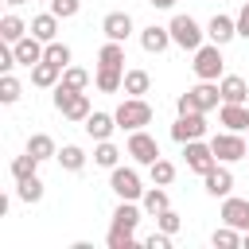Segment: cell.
<instances>
[{
  "label": "cell",
  "mask_w": 249,
  "mask_h": 249,
  "mask_svg": "<svg viewBox=\"0 0 249 249\" xmlns=\"http://www.w3.org/2000/svg\"><path fill=\"white\" fill-rule=\"evenodd\" d=\"M218 105H222L218 82H198V86H191L187 93H179V101H175L179 113H210V109H218Z\"/></svg>",
  "instance_id": "obj_1"
},
{
  "label": "cell",
  "mask_w": 249,
  "mask_h": 249,
  "mask_svg": "<svg viewBox=\"0 0 249 249\" xmlns=\"http://www.w3.org/2000/svg\"><path fill=\"white\" fill-rule=\"evenodd\" d=\"M54 109L66 121H78V124H86V117L93 113L89 109V93L86 89H66V86H54Z\"/></svg>",
  "instance_id": "obj_2"
},
{
  "label": "cell",
  "mask_w": 249,
  "mask_h": 249,
  "mask_svg": "<svg viewBox=\"0 0 249 249\" xmlns=\"http://www.w3.org/2000/svg\"><path fill=\"white\" fill-rule=\"evenodd\" d=\"M195 74H198V82H218L222 78V66H226V58H222V47L218 43H202L198 51H195Z\"/></svg>",
  "instance_id": "obj_3"
},
{
  "label": "cell",
  "mask_w": 249,
  "mask_h": 249,
  "mask_svg": "<svg viewBox=\"0 0 249 249\" xmlns=\"http://www.w3.org/2000/svg\"><path fill=\"white\" fill-rule=\"evenodd\" d=\"M117 124L121 128H128V132H136V128H144V124H152V105L144 101V97H124L121 105H117Z\"/></svg>",
  "instance_id": "obj_4"
},
{
  "label": "cell",
  "mask_w": 249,
  "mask_h": 249,
  "mask_svg": "<svg viewBox=\"0 0 249 249\" xmlns=\"http://www.w3.org/2000/svg\"><path fill=\"white\" fill-rule=\"evenodd\" d=\"M210 148H214V156H218V163H237V160H245L249 156V140L241 136V132H218L214 140H210Z\"/></svg>",
  "instance_id": "obj_5"
},
{
  "label": "cell",
  "mask_w": 249,
  "mask_h": 249,
  "mask_svg": "<svg viewBox=\"0 0 249 249\" xmlns=\"http://www.w3.org/2000/svg\"><path fill=\"white\" fill-rule=\"evenodd\" d=\"M171 39H175V47H183V51H198L202 47V39H206V31L191 19V16H175L171 23Z\"/></svg>",
  "instance_id": "obj_6"
},
{
  "label": "cell",
  "mask_w": 249,
  "mask_h": 249,
  "mask_svg": "<svg viewBox=\"0 0 249 249\" xmlns=\"http://www.w3.org/2000/svg\"><path fill=\"white\" fill-rule=\"evenodd\" d=\"M109 187H113V195L117 198H128V202H140L144 198V187H140V175L132 171V167H113V175H109Z\"/></svg>",
  "instance_id": "obj_7"
},
{
  "label": "cell",
  "mask_w": 249,
  "mask_h": 249,
  "mask_svg": "<svg viewBox=\"0 0 249 249\" xmlns=\"http://www.w3.org/2000/svg\"><path fill=\"white\" fill-rule=\"evenodd\" d=\"M124 152L136 160V163H156L160 160V144H156V136H148L144 128H136V132H128V144H124Z\"/></svg>",
  "instance_id": "obj_8"
},
{
  "label": "cell",
  "mask_w": 249,
  "mask_h": 249,
  "mask_svg": "<svg viewBox=\"0 0 249 249\" xmlns=\"http://www.w3.org/2000/svg\"><path fill=\"white\" fill-rule=\"evenodd\" d=\"M206 136V113H179V121L171 124V140L187 144V140H202Z\"/></svg>",
  "instance_id": "obj_9"
},
{
  "label": "cell",
  "mask_w": 249,
  "mask_h": 249,
  "mask_svg": "<svg viewBox=\"0 0 249 249\" xmlns=\"http://www.w3.org/2000/svg\"><path fill=\"white\" fill-rule=\"evenodd\" d=\"M183 156H187V167H191L195 175H206V171L218 163L214 148H210V144H202V140H187V144H183Z\"/></svg>",
  "instance_id": "obj_10"
},
{
  "label": "cell",
  "mask_w": 249,
  "mask_h": 249,
  "mask_svg": "<svg viewBox=\"0 0 249 249\" xmlns=\"http://www.w3.org/2000/svg\"><path fill=\"white\" fill-rule=\"evenodd\" d=\"M218 121L230 132H249V105L245 101H222L218 105Z\"/></svg>",
  "instance_id": "obj_11"
},
{
  "label": "cell",
  "mask_w": 249,
  "mask_h": 249,
  "mask_svg": "<svg viewBox=\"0 0 249 249\" xmlns=\"http://www.w3.org/2000/svg\"><path fill=\"white\" fill-rule=\"evenodd\" d=\"M202 187H206V195H214V198H226V195L233 191V171H230L226 163H214V167L202 175Z\"/></svg>",
  "instance_id": "obj_12"
},
{
  "label": "cell",
  "mask_w": 249,
  "mask_h": 249,
  "mask_svg": "<svg viewBox=\"0 0 249 249\" xmlns=\"http://www.w3.org/2000/svg\"><path fill=\"white\" fill-rule=\"evenodd\" d=\"M222 222L245 233V230H249V198H233V195H226V198H222Z\"/></svg>",
  "instance_id": "obj_13"
},
{
  "label": "cell",
  "mask_w": 249,
  "mask_h": 249,
  "mask_svg": "<svg viewBox=\"0 0 249 249\" xmlns=\"http://www.w3.org/2000/svg\"><path fill=\"white\" fill-rule=\"evenodd\" d=\"M12 51H16V62L31 70L35 62H43V51H47V43H43V39H35V35L27 31V35H23L19 43H12Z\"/></svg>",
  "instance_id": "obj_14"
},
{
  "label": "cell",
  "mask_w": 249,
  "mask_h": 249,
  "mask_svg": "<svg viewBox=\"0 0 249 249\" xmlns=\"http://www.w3.org/2000/svg\"><path fill=\"white\" fill-rule=\"evenodd\" d=\"M101 31H105V39L124 43V39L132 35V16H128V12H109V16L101 19Z\"/></svg>",
  "instance_id": "obj_15"
},
{
  "label": "cell",
  "mask_w": 249,
  "mask_h": 249,
  "mask_svg": "<svg viewBox=\"0 0 249 249\" xmlns=\"http://www.w3.org/2000/svg\"><path fill=\"white\" fill-rule=\"evenodd\" d=\"M171 43H175V39H171V27H156V23H152V27L140 31V47H144L148 54H163Z\"/></svg>",
  "instance_id": "obj_16"
},
{
  "label": "cell",
  "mask_w": 249,
  "mask_h": 249,
  "mask_svg": "<svg viewBox=\"0 0 249 249\" xmlns=\"http://www.w3.org/2000/svg\"><path fill=\"white\" fill-rule=\"evenodd\" d=\"M140 210H144V206H136V202H128V198H121V206L113 210V230H124V233H136V226H140Z\"/></svg>",
  "instance_id": "obj_17"
},
{
  "label": "cell",
  "mask_w": 249,
  "mask_h": 249,
  "mask_svg": "<svg viewBox=\"0 0 249 249\" xmlns=\"http://www.w3.org/2000/svg\"><path fill=\"white\" fill-rule=\"evenodd\" d=\"M233 35H237V19H230V16H214V19L206 23V39L218 43V47H226Z\"/></svg>",
  "instance_id": "obj_18"
},
{
  "label": "cell",
  "mask_w": 249,
  "mask_h": 249,
  "mask_svg": "<svg viewBox=\"0 0 249 249\" xmlns=\"http://www.w3.org/2000/svg\"><path fill=\"white\" fill-rule=\"evenodd\" d=\"M82 128H86L93 140H109V136H113V128H121V124H117V117H113V113H89Z\"/></svg>",
  "instance_id": "obj_19"
},
{
  "label": "cell",
  "mask_w": 249,
  "mask_h": 249,
  "mask_svg": "<svg viewBox=\"0 0 249 249\" xmlns=\"http://www.w3.org/2000/svg\"><path fill=\"white\" fill-rule=\"evenodd\" d=\"M218 89H222V101H249V86L241 74H222Z\"/></svg>",
  "instance_id": "obj_20"
},
{
  "label": "cell",
  "mask_w": 249,
  "mask_h": 249,
  "mask_svg": "<svg viewBox=\"0 0 249 249\" xmlns=\"http://www.w3.org/2000/svg\"><path fill=\"white\" fill-rule=\"evenodd\" d=\"M93 86H97L101 93H117V89L124 86V70H121V66H97Z\"/></svg>",
  "instance_id": "obj_21"
},
{
  "label": "cell",
  "mask_w": 249,
  "mask_h": 249,
  "mask_svg": "<svg viewBox=\"0 0 249 249\" xmlns=\"http://www.w3.org/2000/svg\"><path fill=\"white\" fill-rule=\"evenodd\" d=\"M58 78H62V66H54V62H47V58L31 66V82H35V86H43V89H54V86H58Z\"/></svg>",
  "instance_id": "obj_22"
},
{
  "label": "cell",
  "mask_w": 249,
  "mask_h": 249,
  "mask_svg": "<svg viewBox=\"0 0 249 249\" xmlns=\"http://www.w3.org/2000/svg\"><path fill=\"white\" fill-rule=\"evenodd\" d=\"M27 31H31V23H23L16 12H8V16L0 19V39H4V43H19Z\"/></svg>",
  "instance_id": "obj_23"
},
{
  "label": "cell",
  "mask_w": 249,
  "mask_h": 249,
  "mask_svg": "<svg viewBox=\"0 0 249 249\" xmlns=\"http://www.w3.org/2000/svg\"><path fill=\"white\" fill-rule=\"evenodd\" d=\"M128 97H144L148 89H152V78H148V70H124V86H121Z\"/></svg>",
  "instance_id": "obj_24"
},
{
  "label": "cell",
  "mask_w": 249,
  "mask_h": 249,
  "mask_svg": "<svg viewBox=\"0 0 249 249\" xmlns=\"http://www.w3.org/2000/svg\"><path fill=\"white\" fill-rule=\"evenodd\" d=\"M23 152H31V156H35L39 163H43V160H54V156H58V148H54V140H51L47 132H35V136L27 140V148H23Z\"/></svg>",
  "instance_id": "obj_25"
},
{
  "label": "cell",
  "mask_w": 249,
  "mask_h": 249,
  "mask_svg": "<svg viewBox=\"0 0 249 249\" xmlns=\"http://www.w3.org/2000/svg\"><path fill=\"white\" fill-rule=\"evenodd\" d=\"M140 206H144V214H152V218H156V214H163V210L171 206V198H167V191H163V187H156V183H152V191H144Z\"/></svg>",
  "instance_id": "obj_26"
},
{
  "label": "cell",
  "mask_w": 249,
  "mask_h": 249,
  "mask_svg": "<svg viewBox=\"0 0 249 249\" xmlns=\"http://www.w3.org/2000/svg\"><path fill=\"white\" fill-rule=\"evenodd\" d=\"M54 31H58V16H54V12H43V16H35V19H31V35H35V39L51 43V39H54Z\"/></svg>",
  "instance_id": "obj_27"
},
{
  "label": "cell",
  "mask_w": 249,
  "mask_h": 249,
  "mask_svg": "<svg viewBox=\"0 0 249 249\" xmlns=\"http://www.w3.org/2000/svg\"><path fill=\"white\" fill-rule=\"evenodd\" d=\"M93 163H97V167H109V171H113V167L121 163V148H117L113 140H97V148H93Z\"/></svg>",
  "instance_id": "obj_28"
},
{
  "label": "cell",
  "mask_w": 249,
  "mask_h": 249,
  "mask_svg": "<svg viewBox=\"0 0 249 249\" xmlns=\"http://www.w3.org/2000/svg\"><path fill=\"white\" fill-rule=\"evenodd\" d=\"M97 66H121V70H124V47H121L117 39H109V43L97 51Z\"/></svg>",
  "instance_id": "obj_29"
},
{
  "label": "cell",
  "mask_w": 249,
  "mask_h": 249,
  "mask_svg": "<svg viewBox=\"0 0 249 249\" xmlns=\"http://www.w3.org/2000/svg\"><path fill=\"white\" fill-rule=\"evenodd\" d=\"M54 160H58L66 171H82V167H86V152H82L78 144H66V148H58V156H54Z\"/></svg>",
  "instance_id": "obj_30"
},
{
  "label": "cell",
  "mask_w": 249,
  "mask_h": 249,
  "mask_svg": "<svg viewBox=\"0 0 249 249\" xmlns=\"http://www.w3.org/2000/svg\"><path fill=\"white\" fill-rule=\"evenodd\" d=\"M35 171H39V160H35L31 152H23V156L12 160V179H16V183H19V179H31Z\"/></svg>",
  "instance_id": "obj_31"
},
{
  "label": "cell",
  "mask_w": 249,
  "mask_h": 249,
  "mask_svg": "<svg viewBox=\"0 0 249 249\" xmlns=\"http://www.w3.org/2000/svg\"><path fill=\"white\" fill-rule=\"evenodd\" d=\"M148 175H152V183H156V187H167V183L175 179V163L160 156L156 163H148Z\"/></svg>",
  "instance_id": "obj_32"
},
{
  "label": "cell",
  "mask_w": 249,
  "mask_h": 249,
  "mask_svg": "<svg viewBox=\"0 0 249 249\" xmlns=\"http://www.w3.org/2000/svg\"><path fill=\"white\" fill-rule=\"evenodd\" d=\"M210 245H214V249H233V245H241V230H233V226H218V230L210 233Z\"/></svg>",
  "instance_id": "obj_33"
},
{
  "label": "cell",
  "mask_w": 249,
  "mask_h": 249,
  "mask_svg": "<svg viewBox=\"0 0 249 249\" xmlns=\"http://www.w3.org/2000/svg\"><path fill=\"white\" fill-rule=\"evenodd\" d=\"M16 195H19L23 202H39V198H43V179H39V175L19 179V183H16Z\"/></svg>",
  "instance_id": "obj_34"
},
{
  "label": "cell",
  "mask_w": 249,
  "mask_h": 249,
  "mask_svg": "<svg viewBox=\"0 0 249 249\" xmlns=\"http://www.w3.org/2000/svg\"><path fill=\"white\" fill-rule=\"evenodd\" d=\"M43 58L66 70V66H70V47H66V43H58V39H51V43H47V51H43Z\"/></svg>",
  "instance_id": "obj_35"
},
{
  "label": "cell",
  "mask_w": 249,
  "mask_h": 249,
  "mask_svg": "<svg viewBox=\"0 0 249 249\" xmlns=\"http://www.w3.org/2000/svg\"><path fill=\"white\" fill-rule=\"evenodd\" d=\"M58 86H66V89H86V86H89V74H86L82 66H66L62 78H58Z\"/></svg>",
  "instance_id": "obj_36"
},
{
  "label": "cell",
  "mask_w": 249,
  "mask_h": 249,
  "mask_svg": "<svg viewBox=\"0 0 249 249\" xmlns=\"http://www.w3.org/2000/svg\"><path fill=\"white\" fill-rule=\"evenodd\" d=\"M0 101H4V105H16V101H19V82H16L12 74L0 78Z\"/></svg>",
  "instance_id": "obj_37"
},
{
  "label": "cell",
  "mask_w": 249,
  "mask_h": 249,
  "mask_svg": "<svg viewBox=\"0 0 249 249\" xmlns=\"http://www.w3.org/2000/svg\"><path fill=\"white\" fill-rule=\"evenodd\" d=\"M156 226H160L163 233H179V226H183V222H179V214H175V210L167 206L163 214H156Z\"/></svg>",
  "instance_id": "obj_38"
},
{
  "label": "cell",
  "mask_w": 249,
  "mask_h": 249,
  "mask_svg": "<svg viewBox=\"0 0 249 249\" xmlns=\"http://www.w3.org/2000/svg\"><path fill=\"white\" fill-rule=\"evenodd\" d=\"M78 8H82V0H51V12H54L58 19H70V16H78Z\"/></svg>",
  "instance_id": "obj_39"
},
{
  "label": "cell",
  "mask_w": 249,
  "mask_h": 249,
  "mask_svg": "<svg viewBox=\"0 0 249 249\" xmlns=\"http://www.w3.org/2000/svg\"><path fill=\"white\" fill-rule=\"evenodd\" d=\"M105 241H109V249H128V245L136 241V233H124V230H113V226H109V237H105Z\"/></svg>",
  "instance_id": "obj_40"
},
{
  "label": "cell",
  "mask_w": 249,
  "mask_h": 249,
  "mask_svg": "<svg viewBox=\"0 0 249 249\" xmlns=\"http://www.w3.org/2000/svg\"><path fill=\"white\" fill-rule=\"evenodd\" d=\"M144 245H148V249H171V233H163V230H160V233L144 237Z\"/></svg>",
  "instance_id": "obj_41"
},
{
  "label": "cell",
  "mask_w": 249,
  "mask_h": 249,
  "mask_svg": "<svg viewBox=\"0 0 249 249\" xmlns=\"http://www.w3.org/2000/svg\"><path fill=\"white\" fill-rule=\"evenodd\" d=\"M237 35L249 39V4H241V12H237Z\"/></svg>",
  "instance_id": "obj_42"
},
{
  "label": "cell",
  "mask_w": 249,
  "mask_h": 249,
  "mask_svg": "<svg viewBox=\"0 0 249 249\" xmlns=\"http://www.w3.org/2000/svg\"><path fill=\"white\" fill-rule=\"evenodd\" d=\"M148 4H152V8H175L179 0H148Z\"/></svg>",
  "instance_id": "obj_43"
},
{
  "label": "cell",
  "mask_w": 249,
  "mask_h": 249,
  "mask_svg": "<svg viewBox=\"0 0 249 249\" xmlns=\"http://www.w3.org/2000/svg\"><path fill=\"white\" fill-rule=\"evenodd\" d=\"M4 4H8V8H19V4H27V0H4Z\"/></svg>",
  "instance_id": "obj_44"
},
{
  "label": "cell",
  "mask_w": 249,
  "mask_h": 249,
  "mask_svg": "<svg viewBox=\"0 0 249 249\" xmlns=\"http://www.w3.org/2000/svg\"><path fill=\"white\" fill-rule=\"evenodd\" d=\"M241 245H245V249H249V230H245V233H241Z\"/></svg>",
  "instance_id": "obj_45"
},
{
  "label": "cell",
  "mask_w": 249,
  "mask_h": 249,
  "mask_svg": "<svg viewBox=\"0 0 249 249\" xmlns=\"http://www.w3.org/2000/svg\"><path fill=\"white\" fill-rule=\"evenodd\" d=\"M245 140H249V136H245Z\"/></svg>",
  "instance_id": "obj_46"
},
{
  "label": "cell",
  "mask_w": 249,
  "mask_h": 249,
  "mask_svg": "<svg viewBox=\"0 0 249 249\" xmlns=\"http://www.w3.org/2000/svg\"><path fill=\"white\" fill-rule=\"evenodd\" d=\"M47 4H51V0H47Z\"/></svg>",
  "instance_id": "obj_47"
}]
</instances>
